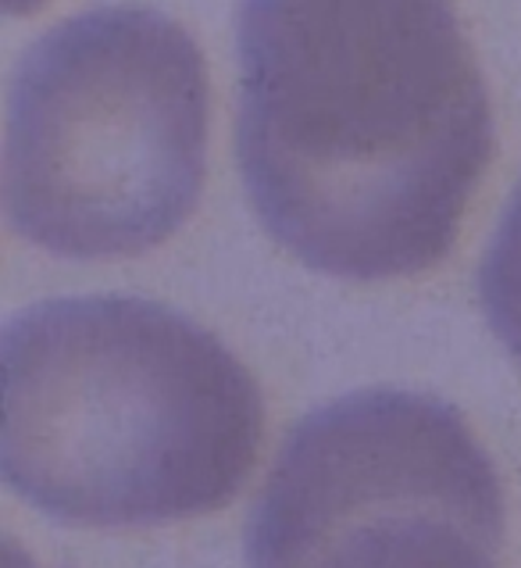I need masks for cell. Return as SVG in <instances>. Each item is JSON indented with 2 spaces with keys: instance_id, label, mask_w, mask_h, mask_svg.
Listing matches in <instances>:
<instances>
[{
  "instance_id": "6da1fadb",
  "label": "cell",
  "mask_w": 521,
  "mask_h": 568,
  "mask_svg": "<svg viewBox=\"0 0 521 568\" xmlns=\"http://www.w3.org/2000/svg\"><path fill=\"white\" fill-rule=\"evenodd\" d=\"M236 154L260 225L307 268L429 272L493 158L476 47L436 0L243 4Z\"/></svg>"
},
{
  "instance_id": "7a4b0ae2",
  "label": "cell",
  "mask_w": 521,
  "mask_h": 568,
  "mask_svg": "<svg viewBox=\"0 0 521 568\" xmlns=\"http://www.w3.org/2000/svg\"><path fill=\"white\" fill-rule=\"evenodd\" d=\"M0 465L64 526L143 529L225 508L265 440V400L222 339L122 294L22 307L0 339Z\"/></svg>"
},
{
  "instance_id": "3957f363",
  "label": "cell",
  "mask_w": 521,
  "mask_h": 568,
  "mask_svg": "<svg viewBox=\"0 0 521 568\" xmlns=\"http://www.w3.org/2000/svg\"><path fill=\"white\" fill-rule=\"evenodd\" d=\"M207 136V61L183 26L133 4L79 11L11 79V230L72 262L154 251L201 201Z\"/></svg>"
},
{
  "instance_id": "277c9868",
  "label": "cell",
  "mask_w": 521,
  "mask_h": 568,
  "mask_svg": "<svg viewBox=\"0 0 521 568\" xmlns=\"http://www.w3.org/2000/svg\"><path fill=\"white\" fill-rule=\"evenodd\" d=\"M508 505L453 404L354 389L304 415L247 518V568H503Z\"/></svg>"
},
{
  "instance_id": "5b68a950",
  "label": "cell",
  "mask_w": 521,
  "mask_h": 568,
  "mask_svg": "<svg viewBox=\"0 0 521 568\" xmlns=\"http://www.w3.org/2000/svg\"><path fill=\"white\" fill-rule=\"evenodd\" d=\"M479 301L497 339L521 365V183L508 197L479 265Z\"/></svg>"
}]
</instances>
